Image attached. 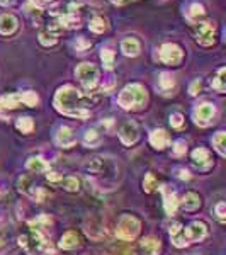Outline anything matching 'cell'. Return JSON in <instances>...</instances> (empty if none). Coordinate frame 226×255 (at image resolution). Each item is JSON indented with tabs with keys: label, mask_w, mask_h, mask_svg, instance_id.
Returning a JSON list of instances; mask_svg holds the SVG:
<instances>
[{
	"label": "cell",
	"mask_w": 226,
	"mask_h": 255,
	"mask_svg": "<svg viewBox=\"0 0 226 255\" xmlns=\"http://www.w3.org/2000/svg\"><path fill=\"white\" fill-rule=\"evenodd\" d=\"M92 104L94 101L89 95H83L80 90L71 85L58 89L56 95H55V107L61 114L70 118H89Z\"/></svg>",
	"instance_id": "6da1fadb"
},
{
	"label": "cell",
	"mask_w": 226,
	"mask_h": 255,
	"mask_svg": "<svg viewBox=\"0 0 226 255\" xmlns=\"http://www.w3.org/2000/svg\"><path fill=\"white\" fill-rule=\"evenodd\" d=\"M146 99H148V94H146L145 87L140 85V83H131V85H126L121 90L117 97V104L122 109H140V107L145 106Z\"/></svg>",
	"instance_id": "7a4b0ae2"
},
{
	"label": "cell",
	"mask_w": 226,
	"mask_h": 255,
	"mask_svg": "<svg viewBox=\"0 0 226 255\" xmlns=\"http://www.w3.org/2000/svg\"><path fill=\"white\" fill-rule=\"evenodd\" d=\"M19 245H21L27 254H39L48 247V242L46 238L43 237L41 232L33 230V232L19 237Z\"/></svg>",
	"instance_id": "3957f363"
},
{
	"label": "cell",
	"mask_w": 226,
	"mask_h": 255,
	"mask_svg": "<svg viewBox=\"0 0 226 255\" xmlns=\"http://www.w3.org/2000/svg\"><path fill=\"white\" fill-rule=\"evenodd\" d=\"M140 221L136 220L134 216H129V214H124L121 216V220L117 223V228H116V235L117 238L121 240H134L140 233Z\"/></svg>",
	"instance_id": "277c9868"
},
{
	"label": "cell",
	"mask_w": 226,
	"mask_h": 255,
	"mask_svg": "<svg viewBox=\"0 0 226 255\" xmlns=\"http://www.w3.org/2000/svg\"><path fill=\"white\" fill-rule=\"evenodd\" d=\"M75 75H77V78L87 90L94 89L95 83L99 80V70L92 63H82V65H78L77 70H75Z\"/></svg>",
	"instance_id": "5b68a950"
},
{
	"label": "cell",
	"mask_w": 226,
	"mask_h": 255,
	"mask_svg": "<svg viewBox=\"0 0 226 255\" xmlns=\"http://www.w3.org/2000/svg\"><path fill=\"white\" fill-rule=\"evenodd\" d=\"M194 33H196L197 43L202 46H209L214 43V24L206 21V22H197L194 27Z\"/></svg>",
	"instance_id": "8992f818"
},
{
	"label": "cell",
	"mask_w": 226,
	"mask_h": 255,
	"mask_svg": "<svg viewBox=\"0 0 226 255\" xmlns=\"http://www.w3.org/2000/svg\"><path fill=\"white\" fill-rule=\"evenodd\" d=\"M184 58V53L177 45H172V43H167L160 48V60L167 65H178Z\"/></svg>",
	"instance_id": "52a82bcc"
},
{
	"label": "cell",
	"mask_w": 226,
	"mask_h": 255,
	"mask_svg": "<svg viewBox=\"0 0 226 255\" xmlns=\"http://www.w3.org/2000/svg\"><path fill=\"white\" fill-rule=\"evenodd\" d=\"M214 114H216V109H214L213 104H201L194 111V121L199 126H208L211 125Z\"/></svg>",
	"instance_id": "ba28073f"
},
{
	"label": "cell",
	"mask_w": 226,
	"mask_h": 255,
	"mask_svg": "<svg viewBox=\"0 0 226 255\" xmlns=\"http://www.w3.org/2000/svg\"><path fill=\"white\" fill-rule=\"evenodd\" d=\"M119 138L124 145H133L138 141L140 138V129H138L136 123H126L122 125V128L119 129Z\"/></svg>",
	"instance_id": "9c48e42d"
},
{
	"label": "cell",
	"mask_w": 226,
	"mask_h": 255,
	"mask_svg": "<svg viewBox=\"0 0 226 255\" xmlns=\"http://www.w3.org/2000/svg\"><path fill=\"white\" fill-rule=\"evenodd\" d=\"M169 233H170V237H172L173 245L178 247V249L189 245V240H187V237H185V230L182 228V225L178 221H173L172 225H170Z\"/></svg>",
	"instance_id": "30bf717a"
},
{
	"label": "cell",
	"mask_w": 226,
	"mask_h": 255,
	"mask_svg": "<svg viewBox=\"0 0 226 255\" xmlns=\"http://www.w3.org/2000/svg\"><path fill=\"white\" fill-rule=\"evenodd\" d=\"M55 141H56L59 146H63V148H70V146L75 145V134H73V131H71L68 126L58 128L56 134H55Z\"/></svg>",
	"instance_id": "8fae6325"
},
{
	"label": "cell",
	"mask_w": 226,
	"mask_h": 255,
	"mask_svg": "<svg viewBox=\"0 0 226 255\" xmlns=\"http://www.w3.org/2000/svg\"><path fill=\"white\" fill-rule=\"evenodd\" d=\"M206 233H208V228H206V225L201 221H194L192 225H189V228L185 230V237H187L189 244L190 242L202 240V238L206 237Z\"/></svg>",
	"instance_id": "7c38bea8"
},
{
	"label": "cell",
	"mask_w": 226,
	"mask_h": 255,
	"mask_svg": "<svg viewBox=\"0 0 226 255\" xmlns=\"http://www.w3.org/2000/svg\"><path fill=\"white\" fill-rule=\"evenodd\" d=\"M192 162L197 169L206 170L211 167V157H209V151L206 148H197L192 151Z\"/></svg>",
	"instance_id": "4fadbf2b"
},
{
	"label": "cell",
	"mask_w": 226,
	"mask_h": 255,
	"mask_svg": "<svg viewBox=\"0 0 226 255\" xmlns=\"http://www.w3.org/2000/svg\"><path fill=\"white\" fill-rule=\"evenodd\" d=\"M150 143H152L155 148H158V150L165 148V146L170 143L169 133H167L165 129H155V131H152V134H150Z\"/></svg>",
	"instance_id": "5bb4252c"
},
{
	"label": "cell",
	"mask_w": 226,
	"mask_h": 255,
	"mask_svg": "<svg viewBox=\"0 0 226 255\" xmlns=\"http://www.w3.org/2000/svg\"><path fill=\"white\" fill-rule=\"evenodd\" d=\"M17 29V19L10 14L0 15V34H12Z\"/></svg>",
	"instance_id": "9a60e30c"
},
{
	"label": "cell",
	"mask_w": 226,
	"mask_h": 255,
	"mask_svg": "<svg viewBox=\"0 0 226 255\" xmlns=\"http://www.w3.org/2000/svg\"><path fill=\"white\" fill-rule=\"evenodd\" d=\"M141 249H143V252H145V255H157L158 252H160L162 244H160L158 238L146 237L141 240Z\"/></svg>",
	"instance_id": "2e32d148"
},
{
	"label": "cell",
	"mask_w": 226,
	"mask_h": 255,
	"mask_svg": "<svg viewBox=\"0 0 226 255\" xmlns=\"http://www.w3.org/2000/svg\"><path fill=\"white\" fill-rule=\"evenodd\" d=\"M164 191V206H165V211L169 214H173L177 211V206H178V199L175 196V192L169 191L167 187H162Z\"/></svg>",
	"instance_id": "e0dca14e"
},
{
	"label": "cell",
	"mask_w": 226,
	"mask_h": 255,
	"mask_svg": "<svg viewBox=\"0 0 226 255\" xmlns=\"http://www.w3.org/2000/svg\"><path fill=\"white\" fill-rule=\"evenodd\" d=\"M121 51L126 57H136V55L140 53V43L134 38H126L124 41L121 43Z\"/></svg>",
	"instance_id": "ac0fdd59"
},
{
	"label": "cell",
	"mask_w": 226,
	"mask_h": 255,
	"mask_svg": "<svg viewBox=\"0 0 226 255\" xmlns=\"http://www.w3.org/2000/svg\"><path fill=\"white\" fill-rule=\"evenodd\" d=\"M78 244H80V238H78V235L75 232H66L61 237V240H59V247H61V249H65V250L75 249Z\"/></svg>",
	"instance_id": "d6986e66"
},
{
	"label": "cell",
	"mask_w": 226,
	"mask_h": 255,
	"mask_svg": "<svg viewBox=\"0 0 226 255\" xmlns=\"http://www.w3.org/2000/svg\"><path fill=\"white\" fill-rule=\"evenodd\" d=\"M21 104V94H7L0 97V109H14Z\"/></svg>",
	"instance_id": "ffe728a7"
},
{
	"label": "cell",
	"mask_w": 226,
	"mask_h": 255,
	"mask_svg": "<svg viewBox=\"0 0 226 255\" xmlns=\"http://www.w3.org/2000/svg\"><path fill=\"white\" fill-rule=\"evenodd\" d=\"M59 26L61 27H68V29H75V27H80V17L73 12H68V14L61 15L59 17Z\"/></svg>",
	"instance_id": "44dd1931"
},
{
	"label": "cell",
	"mask_w": 226,
	"mask_h": 255,
	"mask_svg": "<svg viewBox=\"0 0 226 255\" xmlns=\"http://www.w3.org/2000/svg\"><path fill=\"white\" fill-rule=\"evenodd\" d=\"M180 204H182V208H184V209H187V211H194V209L199 208L201 199H199V196H197V194H194V192H187L184 197H182Z\"/></svg>",
	"instance_id": "7402d4cb"
},
{
	"label": "cell",
	"mask_w": 226,
	"mask_h": 255,
	"mask_svg": "<svg viewBox=\"0 0 226 255\" xmlns=\"http://www.w3.org/2000/svg\"><path fill=\"white\" fill-rule=\"evenodd\" d=\"M27 169L33 170L36 174H41V172H48V170H50V165H48L41 157H33L27 160Z\"/></svg>",
	"instance_id": "603a6c76"
},
{
	"label": "cell",
	"mask_w": 226,
	"mask_h": 255,
	"mask_svg": "<svg viewBox=\"0 0 226 255\" xmlns=\"http://www.w3.org/2000/svg\"><path fill=\"white\" fill-rule=\"evenodd\" d=\"M213 143H214V148L218 150V153H220L221 157H225L226 155V134L223 133V131H220V133L214 134Z\"/></svg>",
	"instance_id": "cb8c5ba5"
},
{
	"label": "cell",
	"mask_w": 226,
	"mask_h": 255,
	"mask_svg": "<svg viewBox=\"0 0 226 255\" xmlns=\"http://www.w3.org/2000/svg\"><path fill=\"white\" fill-rule=\"evenodd\" d=\"M213 89L218 90V92H225L226 90V70L225 68H220L218 70V75L216 78L213 80Z\"/></svg>",
	"instance_id": "d4e9b609"
},
{
	"label": "cell",
	"mask_w": 226,
	"mask_h": 255,
	"mask_svg": "<svg viewBox=\"0 0 226 255\" xmlns=\"http://www.w3.org/2000/svg\"><path fill=\"white\" fill-rule=\"evenodd\" d=\"M158 83H160L162 90H170V89H173V85H175V80H173L172 73H167V71H164V73H160Z\"/></svg>",
	"instance_id": "484cf974"
},
{
	"label": "cell",
	"mask_w": 226,
	"mask_h": 255,
	"mask_svg": "<svg viewBox=\"0 0 226 255\" xmlns=\"http://www.w3.org/2000/svg\"><path fill=\"white\" fill-rule=\"evenodd\" d=\"M101 58H102V62H104L106 68L113 70V66H114V51L111 50V48H102Z\"/></svg>",
	"instance_id": "4316f807"
},
{
	"label": "cell",
	"mask_w": 226,
	"mask_h": 255,
	"mask_svg": "<svg viewBox=\"0 0 226 255\" xmlns=\"http://www.w3.org/2000/svg\"><path fill=\"white\" fill-rule=\"evenodd\" d=\"M83 143L87 146H97L101 143V136H99V133L95 129H89L83 134Z\"/></svg>",
	"instance_id": "83f0119b"
},
{
	"label": "cell",
	"mask_w": 226,
	"mask_h": 255,
	"mask_svg": "<svg viewBox=\"0 0 226 255\" xmlns=\"http://www.w3.org/2000/svg\"><path fill=\"white\" fill-rule=\"evenodd\" d=\"M202 14H204V7H202L201 3H197V2L190 3V7L187 10V17L190 19V21H197Z\"/></svg>",
	"instance_id": "f1b7e54d"
},
{
	"label": "cell",
	"mask_w": 226,
	"mask_h": 255,
	"mask_svg": "<svg viewBox=\"0 0 226 255\" xmlns=\"http://www.w3.org/2000/svg\"><path fill=\"white\" fill-rule=\"evenodd\" d=\"M21 102H24V104L29 107H34L39 102V97H38V94L33 92V90H27V92L21 94Z\"/></svg>",
	"instance_id": "f546056e"
},
{
	"label": "cell",
	"mask_w": 226,
	"mask_h": 255,
	"mask_svg": "<svg viewBox=\"0 0 226 255\" xmlns=\"http://www.w3.org/2000/svg\"><path fill=\"white\" fill-rule=\"evenodd\" d=\"M89 27H90V31H92V33H97V34L104 33V31L107 29L106 21L102 17H94L92 21H90Z\"/></svg>",
	"instance_id": "4dcf8cb0"
},
{
	"label": "cell",
	"mask_w": 226,
	"mask_h": 255,
	"mask_svg": "<svg viewBox=\"0 0 226 255\" xmlns=\"http://www.w3.org/2000/svg\"><path fill=\"white\" fill-rule=\"evenodd\" d=\"M56 38L58 36L55 33H51L50 29L45 31V33L39 34V43H41L43 46H53L55 43H56Z\"/></svg>",
	"instance_id": "1f68e13d"
},
{
	"label": "cell",
	"mask_w": 226,
	"mask_h": 255,
	"mask_svg": "<svg viewBox=\"0 0 226 255\" xmlns=\"http://www.w3.org/2000/svg\"><path fill=\"white\" fill-rule=\"evenodd\" d=\"M34 128V123L31 118H19L17 119V129L22 131V133H31Z\"/></svg>",
	"instance_id": "d6a6232c"
},
{
	"label": "cell",
	"mask_w": 226,
	"mask_h": 255,
	"mask_svg": "<svg viewBox=\"0 0 226 255\" xmlns=\"http://www.w3.org/2000/svg\"><path fill=\"white\" fill-rule=\"evenodd\" d=\"M61 184L66 191H70V192H75V191L80 189V182H78V179H75V177L61 179Z\"/></svg>",
	"instance_id": "836d02e7"
},
{
	"label": "cell",
	"mask_w": 226,
	"mask_h": 255,
	"mask_svg": "<svg viewBox=\"0 0 226 255\" xmlns=\"http://www.w3.org/2000/svg\"><path fill=\"white\" fill-rule=\"evenodd\" d=\"M31 226L36 230V228H48V226L51 225V220H50V216H46V214H43V216H39V218H36V220H33L29 223Z\"/></svg>",
	"instance_id": "e575fe53"
},
{
	"label": "cell",
	"mask_w": 226,
	"mask_h": 255,
	"mask_svg": "<svg viewBox=\"0 0 226 255\" xmlns=\"http://www.w3.org/2000/svg\"><path fill=\"white\" fill-rule=\"evenodd\" d=\"M73 48L78 51V53H83V51L89 50V48H90V41H87L85 38H77L73 41Z\"/></svg>",
	"instance_id": "d590c367"
},
{
	"label": "cell",
	"mask_w": 226,
	"mask_h": 255,
	"mask_svg": "<svg viewBox=\"0 0 226 255\" xmlns=\"http://www.w3.org/2000/svg\"><path fill=\"white\" fill-rule=\"evenodd\" d=\"M158 186V182L155 181V177H153V174H148L145 177V182H143V187H145V191L146 192H152V191H155V187Z\"/></svg>",
	"instance_id": "8d00e7d4"
},
{
	"label": "cell",
	"mask_w": 226,
	"mask_h": 255,
	"mask_svg": "<svg viewBox=\"0 0 226 255\" xmlns=\"http://www.w3.org/2000/svg\"><path fill=\"white\" fill-rule=\"evenodd\" d=\"M29 194H31V197L36 199L38 202H43V201H45V199L48 197V192H46V191H43L41 187H36V189L31 191Z\"/></svg>",
	"instance_id": "74e56055"
},
{
	"label": "cell",
	"mask_w": 226,
	"mask_h": 255,
	"mask_svg": "<svg viewBox=\"0 0 226 255\" xmlns=\"http://www.w3.org/2000/svg\"><path fill=\"white\" fill-rule=\"evenodd\" d=\"M187 151V143L184 141V139H178V141L173 143V153L175 155H182Z\"/></svg>",
	"instance_id": "f35d334b"
},
{
	"label": "cell",
	"mask_w": 226,
	"mask_h": 255,
	"mask_svg": "<svg viewBox=\"0 0 226 255\" xmlns=\"http://www.w3.org/2000/svg\"><path fill=\"white\" fill-rule=\"evenodd\" d=\"M170 125H172L173 128H180L182 125H184V116L178 113H173L172 116H170Z\"/></svg>",
	"instance_id": "ab89813d"
},
{
	"label": "cell",
	"mask_w": 226,
	"mask_h": 255,
	"mask_svg": "<svg viewBox=\"0 0 226 255\" xmlns=\"http://www.w3.org/2000/svg\"><path fill=\"white\" fill-rule=\"evenodd\" d=\"M216 216L220 221H225L226 220V204L225 202H220V204L216 206Z\"/></svg>",
	"instance_id": "60d3db41"
},
{
	"label": "cell",
	"mask_w": 226,
	"mask_h": 255,
	"mask_svg": "<svg viewBox=\"0 0 226 255\" xmlns=\"http://www.w3.org/2000/svg\"><path fill=\"white\" fill-rule=\"evenodd\" d=\"M201 89H202V83L199 80H196V82H192L190 83V87H189V92L190 95H197L201 92Z\"/></svg>",
	"instance_id": "b9f144b4"
},
{
	"label": "cell",
	"mask_w": 226,
	"mask_h": 255,
	"mask_svg": "<svg viewBox=\"0 0 226 255\" xmlns=\"http://www.w3.org/2000/svg\"><path fill=\"white\" fill-rule=\"evenodd\" d=\"M173 172H175L177 177H178V179H182V181H189V179H190V174H189L185 169H180V167L173 170Z\"/></svg>",
	"instance_id": "7bdbcfd3"
},
{
	"label": "cell",
	"mask_w": 226,
	"mask_h": 255,
	"mask_svg": "<svg viewBox=\"0 0 226 255\" xmlns=\"http://www.w3.org/2000/svg\"><path fill=\"white\" fill-rule=\"evenodd\" d=\"M113 85H114V77L113 75H107V77L104 78V82H102V90L113 89Z\"/></svg>",
	"instance_id": "ee69618b"
},
{
	"label": "cell",
	"mask_w": 226,
	"mask_h": 255,
	"mask_svg": "<svg viewBox=\"0 0 226 255\" xmlns=\"http://www.w3.org/2000/svg\"><path fill=\"white\" fill-rule=\"evenodd\" d=\"M26 9H27V12H29V14H36V15H39V7H34L33 5V2H27L26 3Z\"/></svg>",
	"instance_id": "f6af8a7d"
},
{
	"label": "cell",
	"mask_w": 226,
	"mask_h": 255,
	"mask_svg": "<svg viewBox=\"0 0 226 255\" xmlns=\"http://www.w3.org/2000/svg\"><path fill=\"white\" fill-rule=\"evenodd\" d=\"M48 181H50V182L61 181V175H58L56 172H50V174H48Z\"/></svg>",
	"instance_id": "bcb514c9"
},
{
	"label": "cell",
	"mask_w": 226,
	"mask_h": 255,
	"mask_svg": "<svg viewBox=\"0 0 226 255\" xmlns=\"http://www.w3.org/2000/svg\"><path fill=\"white\" fill-rule=\"evenodd\" d=\"M15 0H0V5H3V7H9V5H12V3H14Z\"/></svg>",
	"instance_id": "7dc6e473"
},
{
	"label": "cell",
	"mask_w": 226,
	"mask_h": 255,
	"mask_svg": "<svg viewBox=\"0 0 226 255\" xmlns=\"http://www.w3.org/2000/svg\"><path fill=\"white\" fill-rule=\"evenodd\" d=\"M5 250V242H3V238H0V254Z\"/></svg>",
	"instance_id": "c3c4849f"
},
{
	"label": "cell",
	"mask_w": 226,
	"mask_h": 255,
	"mask_svg": "<svg viewBox=\"0 0 226 255\" xmlns=\"http://www.w3.org/2000/svg\"><path fill=\"white\" fill-rule=\"evenodd\" d=\"M111 2H114V3H124L126 0H111Z\"/></svg>",
	"instance_id": "681fc988"
},
{
	"label": "cell",
	"mask_w": 226,
	"mask_h": 255,
	"mask_svg": "<svg viewBox=\"0 0 226 255\" xmlns=\"http://www.w3.org/2000/svg\"><path fill=\"white\" fill-rule=\"evenodd\" d=\"M34 2H39V3H46V2H50V0H34Z\"/></svg>",
	"instance_id": "f907efd6"
},
{
	"label": "cell",
	"mask_w": 226,
	"mask_h": 255,
	"mask_svg": "<svg viewBox=\"0 0 226 255\" xmlns=\"http://www.w3.org/2000/svg\"><path fill=\"white\" fill-rule=\"evenodd\" d=\"M126 255H129V254H126ZM131 255H133V254H131Z\"/></svg>",
	"instance_id": "816d5d0a"
}]
</instances>
